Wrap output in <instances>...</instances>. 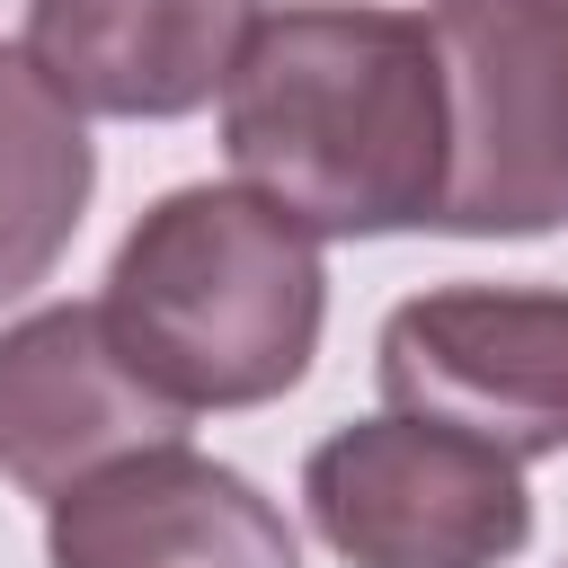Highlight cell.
Instances as JSON below:
<instances>
[{
  "mask_svg": "<svg viewBox=\"0 0 568 568\" xmlns=\"http://www.w3.org/2000/svg\"><path fill=\"white\" fill-rule=\"evenodd\" d=\"M222 151L311 240L426 231L444 195V80L426 18L293 0L248 27L222 89Z\"/></svg>",
  "mask_w": 568,
  "mask_h": 568,
  "instance_id": "6da1fadb",
  "label": "cell"
},
{
  "mask_svg": "<svg viewBox=\"0 0 568 568\" xmlns=\"http://www.w3.org/2000/svg\"><path fill=\"white\" fill-rule=\"evenodd\" d=\"M106 337L115 355L178 408H257L284 399L328 320V266L302 222H284L248 186H178L160 195L115 266H106Z\"/></svg>",
  "mask_w": 568,
  "mask_h": 568,
  "instance_id": "7a4b0ae2",
  "label": "cell"
},
{
  "mask_svg": "<svg viewBox=\"0 0 568 568\" xmlns=\"http://www.w3.org/2000/svg\"><path fill=\"white\" fill-rule=\"evenodd\" d=\"M444 195L435 231L532 240L568 222V0H435Z\"/></svg>",
  "mask_w": 568,
  "mask_h": 568,
  "instance_id": "3957f363",
  "label": "cell"
},
{
  "mask_svg": "<svg viewBox=\"0 0 568 568\" xmlns=\"http://www.w3.org/2000/svg\"><path fill=\"white\" fill-rule=\"evenodd\" d=\"M302 506L346 568H506L532 541L515 462L426 417L337 426L302 462Z\"/></svg>",
  "mask_w": 568,
  "mask_h": 568,
  "instance_id": "277c9868",
  "label": "cell"
},
{
  "mask_svg": "<svg viewBox=\"0 0 568 568\" xmlns=\"http://www.w3.org/2000/svg\"><path fill=\"white\" fill-rule=\"evenodd\" d=\"M390 417H426L506 462L568 453V293L444 284L382 320L373 346Z\"/></svg>",
  "mask_w": 568,
  "mask_h": 568,
  "instance_id": "5b68a950",
  "label": "cell"
},
{
  "mask_svg": "<svg viewBox=\"0 0 568 568\" xmlns=\"http://www.w3.org/2000/svg\"><path fill=\"white\" fill-rule=\"evenodd\" d=\"M186 417L115 355L98 302H53L0 328V479L27 497H71L89 470L178 444Z\"/></svg>",
  "mask_w": 568,
  "mask_h": 568,
  "instance_id": "8992f818",
  "label": "cell"
},
{
  "mask_svg": "<svg viewBox=\"0 0 568 568\" xmlns=\"http://www.w3.org/2000/svg\"><path fill=\"white\" fill-rule=\"evenodd\" d=\"M44 559L53 568H302L275 497H257V479L186 444L124 453L89 470L71 497H53Z\"/></svg>",
  "mask_w": 568,
  "mask_h": 568,
  "instance_id": "52a82bcc",
  "label": "cell"
},
{
  "mask_svg": "<svg viewBox=\"0 0 568 568\" xmlns=\"http://www.w3.org/2000/svg\"><path fill=\"white\" fill-rule=\"evenodd\" d=\"M257 0H27V62L71 115L169 124L231 89Z\"/></svg>",
  "mask_w": 568,
  "mask_h": 568,
  "instance_id": "ba28073f",
  "label": "cell"
},
{
  "mask_svg": "<svg viewBox=\"0 0 568 568\" xmlns=\"http://www.w3.org/2000/svg\"><path fill=\"white\" fill-rule=\"evenodd\" d=\"M98 186V151L80 133V115L44 89V71L0 44V302L36 293Z\"/></svg>",
  "mask_w": 568,
  "mask_h": 568,
  "instance_id": "9c48e42d",
  "label": "cell"
}]
</instances>
